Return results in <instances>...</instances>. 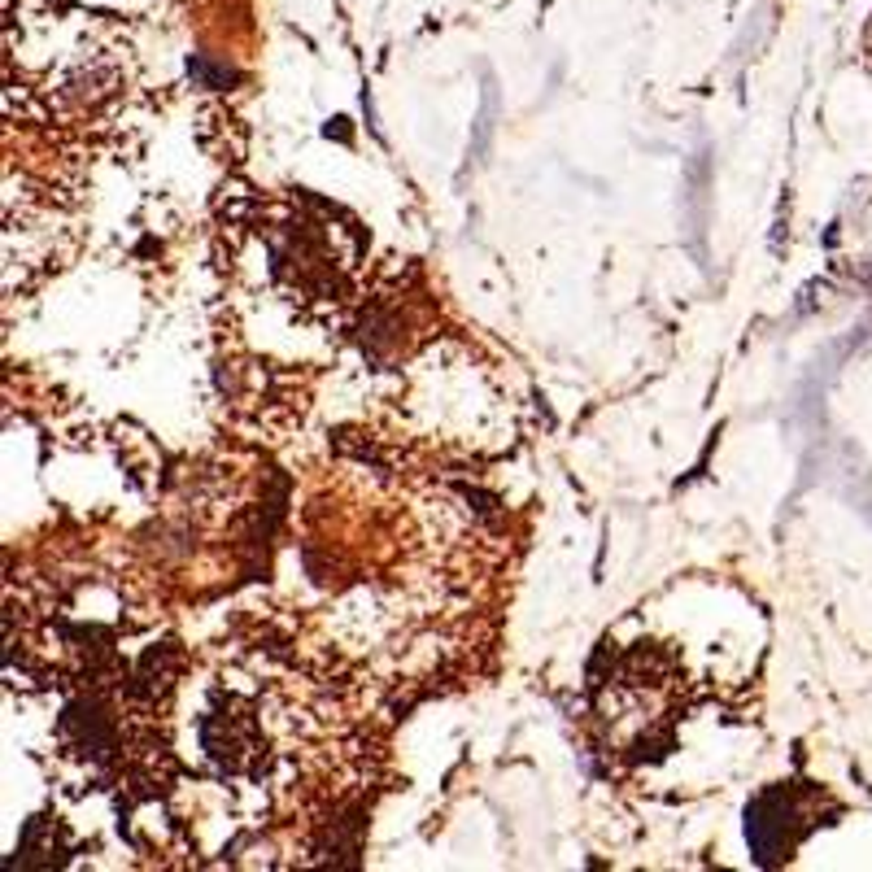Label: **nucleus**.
Here are the masks:
<instances>
[{
  "label": "nucleus",
  "instance_id": "obj_1",
  "mask_svg": "<svg viewBox=\"0 0 872 872\" xmlns=\"http://www.w3.org/2000/svg\"><path fill=\"white\" fill-rule=\"evenodd\" d=\"M816 790L773 785L746 807V838L759 864H781L816 829Z\"/></svg>",
  "mask_w": 872,
  "mask_h": 872
}]
</instances>
